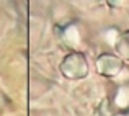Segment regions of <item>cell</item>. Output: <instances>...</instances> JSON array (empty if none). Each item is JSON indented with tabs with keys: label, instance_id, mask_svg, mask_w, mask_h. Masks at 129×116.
<instances>
[{
	"label": "cell",
	"instance_id": "2",
	"mask_svg": "<svg viewBox=\"0 0 129 116\" xmlns=\"http://www.w3.org/2000/svg\"><path fill=\"white\" fill-rule=\"evenodd\" d=\"M121 67H123V61L114 54L105 52L96 59V70L105 77H114L121 70Z\"/></svg>",
	"mask_w": 129,
	"mask_h": 116
},
{
	"label": "cell",
	"instance_id": "1",
	"mask_svg": "<svg viewBox=\"0 0 129 116\" xmlns=\"http://www.w3.org/2000/svg\"><path fill=\"white\" fill-rule=\"evenodd\" d=\"M60 70L69 78H83L88 75V62L82 52H72L62 61Z\"/></svg>",
	"mask_w": 129,
	"mask_h": 116
},
{
	"label": "cell",
	"instance_id": "3",
	"mask_svg": "<svg viewBox=\"0 0 129 116\" xmlns=\"http://www.w3.org/2000/svg\"><path fill=\"white\" fill-rule=\"evenodd\" d=\"M116 51H118V54H119L123 59L129 61V31H126L123 36H121V39L118 41Z\"/></svg>",
	"mask_w": 129,
	"mask_h": 116
}]
</instances>
